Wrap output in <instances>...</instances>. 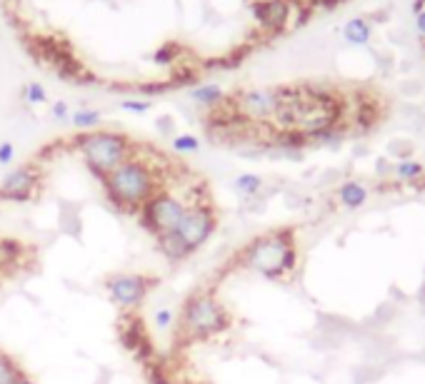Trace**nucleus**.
Here are the masks:
<instances>
[{
	"label": "nucleus",
	"mask_w": 425,
	"mask_h": 384,
	"mask_svg": "<svg viewBox=\"0 0 425 384\" xmlns=\"http://www.w3.org/2000/svg\"><path fill=\"white\" fill-rule=\"evenodd\" d=\"M238 262L245 270L262 274L268 279H281L290 274L298 265V247H295V232L290 227L270 229L265 235H258L238 254Z\"/></svg>",
	"instance_id": "f257e3e1"
},
{
	"label": "nucleus",
	"mask_w": 425,
	"mask_h": 384,
	"mask_svg": "<svg viewBox=\"0 0 425 384\" xmlns=\"http://www.w3.org/2000/svg\"><path fill=\"white\" fill-rule=\"evenodd\" d=\"M108 200L123 212H135L148 202L153 195H158V180L150 165L140 160H125L123 165L112 170L103 180Z\"/></svg>",
	"instance_id": "f03ea898"
},
{
	"label": "nucleus",
	"mask_w": 425,
	"mask_h": 384,
	"mask_svg": "<svg viewBox=\"0 0 425 384\" xmlns=\"http://www.w3.org/2000/svg\"><path fill=\"white\" fill-rule=\"evenodd\" d=\"M231 324V315L215 299L210 290H198L183 302L181 332L185 340H208L225 332Z\"/></svg>",
	"instance_id": "7ed1b4c3"
},
{
	"label": "nucleus",
	"mask_w": 425,
	"mask_h": 384,
	"mask_svg": "<svg viewBox=\"0 0 425 384\" xmlns=\"http://www.w3.org/2000/svg\"><path fill=\"white\" fill-rule=\"evenodd\" d=\"M75 145L81 150L88 170L95 177H100V182L106 180L118 165H123L125 160H131V152H133L131 140L125 135H120V132H110V130L83 132L75 140Z\"/></svg>",
	"instance_id": "20e7f679"
},
{
	"label": "nucleus",
	"mask_w": 425,
	"mask_h": 384,
	"mask_svg": "<svg viewBox=\"0 0 425 384\" xmlns=\"http://www.w3.org/2000/svg\"><path fill=\"white\" fill-rule=\"evenodd\" d=\"M188 207L181 198H175L170 192H158L148 202L140 207V215H138V222L140 227L148 232V235L158 237L162 232H170V229H178V225L183 222V217L188 215Z\"/></svg>",
	"instance_id": "39448f33"
},
{
	"label": "nucleus",
	"mask_w": 425,
	"mask_h": 384,
	"mask_svg": "<svg viewBox=\"0 0 425 384\" xmlns=\"http://www.w3.org/2000/svg\"><path fill=\"white\" fill-rule=\"evenodd\" d=\"M156 285H158L156 277H150V274H135V272H112L103 282L108 297L118 304V307H123V310H135V307H140L143 299L148 297V292Z\"/></svg>",
	"instance_id": "423d86ee"
},
{
	"label": "nucleus",
	"mask_w": 425,
	"mask_h": 384,
	"mask_svg": "<svg viewBox=\"0 0 425 384\" xmlns=\"http://www.w3.org/2000/svg\"><path fill=\"white\" fill-rule=\"evenodd\" d=\"M218 227V217H215V210L210 204H190L188 207V215L183 217V222L178 225V235L185 240V245L190 250H200L208 240L212 237Z\"/></svg>",
	"instance_id": "0eeeda50"
},
{
	"label": "nucleus",
	"mask_w": 425,
	"mask_h": 384,
	"mask_svg": "<svg viewBox=\"0 0 425 384\" xmlns=\"http://www.w3.org/2000/svg\"><path fill=\"white\" fill-rule=\"evenodd\" d=\"M278 103H281V87H258V90H248V93L238 95L235 110L245 120L262 123V120L275 118Z\"/></svg>",
	"instance_id": "6e6552de"
},
{
	"label": "nucleus",
	"mask_w": 425,
	"mask_h": 384,
	"mask_svg": "<svg viewBox=\"0 0 425 384\" xmlns=\"http://www.w3.org/2000/svg\"><path fill=\"white\" fill-rule=\"evenodd\" d=\"M38 187V170L31 165H23L18 170H10L6 180L0 182V200L8 202H25L35 195Z\"/></svg>",
	"instance_id": "1a4fd4ad"
},
{
	"label": "nucleus",
	"mask_w": 425,
	"mask_h": 384,
	"mask_svg": "<svg viewBox=\"0 0 425 384\" xmlns=\"http://www.w3.org/2000/svg\"><path fill=\"white\" fill-rule=\"evenodd\" d=\"M156 245H158V252H160L168 262H183V260H188V257L193 254V250L188 247L185 240H183V237L178 235L175 229L158 235L156 237Z\"/></svg>",
	"instance_id": "9d476101"
},
{
	"label": "nucleus",
	"mask_w": 425,
	"mask_h": 384,
	"mask_svg": "<svg viewBox=\"0 0 425 384\" xmlns=\"http://www.w3.org/2000/svg\"><path fill=\"white\" fill-rule=\"evenodd\" d=\"M256 15L265 28L278 30L288 23V3L285 0H262L256 6Z\"/></svg>",
	"instance_id": "9b49d317"
},
{
	"label": "nucleus",
	"mask_w": 425,
	"mask_h": 384,
	"mask_svg": "<svg viewBox=\"0 0 425 384\" xmlns=\"http://www.w3.org/2000/svg\"><path fill=\"white\" fill-rule=\"evenodd\" d=\"M368 195H370L368 187L358 180H345L343 185L338 187V200H340V204H343L345 210H358V207H362V204L368 202Z\"/></svg>",
	"instance_id": "f8f14e48"
},
{
	"label": "nucleus",
	"mask_w": 425,
	"mask_h": 384,
	"mask_svg": "<svg viewBox=\"0 0 425 384\" xmlns=\"http://www.w3.org/2000/svg\"><path fill=\"white\" fill-rule=\"evenodd\" d=\"M233 187H235V192H240L243 198H258L262 190V177L260 175H253V173H243L238 175L235 180H233Z\"/></svg>",
	"instance_id": "ddd939ff"
},
{
	"label": "nucleus",
	"mask_w": 425,
	"mask_h": 384,
	"mask_svg": "<svg viewBox=\"0 0 425 384\" xmlns=\"http://www.w3.org/2000/svg\"><path fill=\"white\" fill-rule=\"evenodd\" d=\"M343 35L348 43H356V45H365L370 37V25L365 23V18H353L345 23L343 28Z\"/></svg>",
	"instance_id": "4468645a"
},
{
	"label": "nucleus",
	"mask_w": 425,
	"mask_h": 384,
	"mask_svg": "<svg viewBox=\"0 0 425 384\" xmlns=\"http://www.w3.org/2000/svg\"><path fill=\"white\" fill-rule=\"evenodd\" d=\"M193 100L195 103H200V105H206V107H218L220 103L225 100V95H223V90H220L218 85H212V82H208V85H200V87H195L193 93Z\"/></svg>",
	"instance_id": "2eb2a0df"
},
{
	"label": "nucleus",
	"mask_w": 425,
	"mask_h": 384,
	"mask_svg": "<svg viewBox=\"0 0 425 384\" xmlns=\"http://www.w3.org/2000/svg\"><path fill=\"white\" fill-rule=\"evenodd\" d=\"M395 180H400V182H415V180H420L425 175V168L420 165L418 160H400L398 165H395Z\"/></svg>",
	"instance_id": "dca6fc26"
},
{
	"label": "nucleus",
	"mask_w": 425,
	"mask_h": 384,
	"mask_svg": "<svg viewBox=\"0 0 425 384\" xmlns=\"http://www.w3.org/2000/svg\"><path fill=\"white\" fill-rule=\"evenodd\" d=\"M20 374H23V369L15 365V360H12L10 354L0 352V384H12Z\"/></svg>",
	"instance_id": "f3484780"
},
{
	"label": "nucleus",
	"mask_w": 425,
	"mask_h": 384,
	"mask_svg": "<svg viewBox=\"0 0 425 384\" xmlns=\"http://www.w3.org/2000/svg\"><path fill=\"white\" fill-rule=\"evenodd\" d=\"M70 120H73V125L78 130H90V128L100 125V112L98 110H75L73 115H70Z\"/></svg>",
	"instance_id": "a211bd4d"
},
{
	"label": "nucleus",
	"mask_w": 425,
	"mask_h": 384,
	"mask_svg": "<svg viewBox=\"0 0 425 384\" xmlns=\"http://www.w3.org/2000/svg\"><path fill=\"white\" fill-rule=\"evenodd\" d=\"M60 232H65V235H73L78 237L81 235V215L70 207V210H62L60 212Z\"/></svg>",
	"instance_id": "6ab92c4d"
},
{
	"label": "nucleus",
	"mask_w": 425,
	"mask_h": 384,
	"mask_svg": "<svg viewBox=\"0 0 425 384\" xmlns=\"http://www.w3.org/2000/svg\"><path fill=\"white\" fill-rule=\"evenodd\" d=\"M383 374V367L381 365H362V367H356V372H353V379L356 384H370Z\"/></svg>",
	"instance_id": "aec40b11"
},
{
	"label": "nucleus",
	"mask_w": 425,
	"mask_h": 384,
	"mask_svg": "<svg viewBox=\"0 0 425 384\" xmlns=\"http://www.w3.org/2000/svg\"><path fill=\"white\" fill-rule=\"evenodd\" d=\"M395 315H398V304H381L378 310H375V315H373V324L375 327H385V324H390L395 320Z\"/></svg>",
	"instance_id": "412c9836"
},
{
	"label": "nucleus",
	"mask_w": 425,
	"mask_h": 384,
	"mask_svg": "<svg viewBox=\"0 0 425 384\" xmlns=\"http://www.w3.org/2000/svg\"><path fill=\"white\" fill-rule=\"evenodd\" d=\"M173 150L175 152H195V150H200V140L193 135H175Z\"/></svg>",
	"instance_id": "4be33fe9"
},
{
	"label": "nucleus",
	"mask_w": 425,
	"mask_h": 384,
	"mask_svg": "<svg viewBox=\"0 0 425 384\" xmlns=\"http://www.w3.org/2000/svg\"><path fill=\"white\" fill-rule=\"evenodd\" d=\"M153 320H156V327L160 329V332H168V329L175 324V312L170 310V307H158Z\"/></svg>",
	"instance_id": "5701e85b"
},
{
	"label": "nucleus",
	"mask_w": 425,
	"mask_h": 384,
	"mask_svg": "<svg viewBox=\"0 0 425 384\" xmlns=\"http://www.w3.org/2000/svg\"><path fill=\"white\" fill-rule=\"evenodd\" d=\"M23 95H25V100H28L31 105H38V103H43V100H45V90H43V85H40V82H31V85H25Z\"/></svg>",
	"instance_id": "b1692460"
},
{
	"label": "nucleus",
	"mask_w": 425,
	"mask_h": 384,
	"mask_svg": "<svg viewBox=\"0 0 425 384\" xmlns=\"http://www.w3.org/2000/svg\"><path fill=\"white\" fill-rule=\"evenodd\" d=\"M120 107L128 112H148L150 110V103H145V100H123L120 103Z\"/></svg>",
	"instance_id": "393cba45"
},
{
	"label": "nucleus",
	"mask_w": 425,
	"mask_h": 384,
	"mask_svg": "<svg viewBox=\"0 0 425 384\" xmlns=\"http://www.w3.org/2000/svg\"><path fill=\"white\" fill-rule=\"evenodd\" d=\"M12 157H15V145L0 143V165H10Z\"/></svg>",
	"instance_id": "a878e982"
},
{
	"label": "nucleus",
	"mask_w": 425,
	"mask_h": 384,
	"mask_svg": "<svg viewBox=\"0 0 425 384\" xmlns=\"http://www.w3.org/2000/svg\"><path fill=\"white\" fill-rule=\"evenodd\" d=\"M53 118L56 120H68L70 118V112H68V105H65V103H56V105H53Z\"/></svg>",
	"instance_id": "bb28decb"
},
{
	"label": "nucleus",
	"mask_w": 425,
	"mask_h": 384,
	"mask_svg": "<svg viewBox=\"0 0 425 384\" xmlns=\"http://www.w3.org/2000/svg\"><path fill=\"white\" fill-rule=\"evenodd\" d=\"M173 48H175V45H165L162 50H158V60H160V62H170V60H173V58H170V50H173Z\"/></svg>",
	"instance_id": "cd10ccee"
},
{
	"label": "nucleus",
	"mask_w": 425,
	"mask_h": 384,
	"mask_svg": "<svg viewBox=\"0 0 425 384\" xmlns=\"http://www.w3.org/2000/svg\"><path fill=\"white\" fill-rule=\"evenodd\" d=\"M415 25H418V33L425 35V10H418V18H415Z\"/></svg>",
	"instance_id": "c85d7f7f"
},
{
	"label": "nucleus",
	"mask_w": 425,
	"mask_h": 384,
	"mask_svg": "<svg viewBox=\"0 0 425 384\" xmlns=\"http://www.w3.org/2000/svg\"><path fill=\"white\" fill-rule=\"evenodd\" d=\"M158 128H160V132H173V123L168 118L158 120Z\"/></svg>",
	"instance_id": "c756f323"
},
{
	"label": "nucleus",
	"mask_w": 425,
	"mask_h": 384,
	"mask_svg": "<svg viewBox=\"0 0 425 384\" xmlns=\"http://www.w3.org/2000/svg\"><path fill=\"white\" fill-rule=\"evenodd\" d=\"M12 384H35V382H33V379L31 377H28V374H20V377L18 379H15V382H12Z\"/></svg>",
	"instance_id": "7c9ffc66"
},
{
	"label": "nucleus",
	"mask_w": 425,
	"mask_h": 384,
	"mask_svg": "<svg viewBox=\"0 0 425 384\" xmlns=\"http://www.w3.org/2000/svg\"><path fill=\"white\" fill-rule=\"evenodd\" d=\"M418 304L425 310V285L420 287V292H418Z\"/></svg>",
	"instance_id": "2f4dec72"
},
{
	"label": "nucleus",
	"mask_w": 425,
	"mask_h": 384,
	"mask_svg": "<svg viewBox=\"0 0 425 384\" xmlns=\"http://www.w3.org/2000/svg\"><path fill=\"white\" fill-rule=\"evenodd\" d=\"M8 262V257H6V247H3V240H0V267L6 265Z\"/></svg>",
	"instance_id": "473e14b6"
},
{
	"label": "nucleus",
	"mask_w": 425,
	"mask_h": 384,
	"mask_svg": "<svg viewBox=\"0 0 425 384\" xmlns=\"http://www.w3.org/2000/svg\"><path fill=\"white\" fill-rule=\"evenodd\" d=\"M156 384H173V382H170V379H165V377H160V379H158Z\"/></svg>",
	"instance_id": "72a5a7b5"
}]
</instances>
